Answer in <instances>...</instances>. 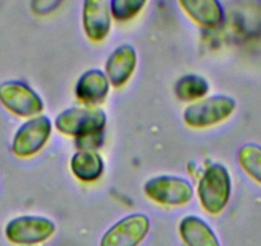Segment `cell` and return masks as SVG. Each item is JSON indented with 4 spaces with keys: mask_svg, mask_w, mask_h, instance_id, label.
I'll use <instances>...</instances> for the list:
<instances>
[{
    "mask_svg": "<svg viewBox=\"0 0 261 246\" xmlns=\"http://www.w3.org/2000/svg\"><path fill=\"white\" fill-rule=\"evenodd\" d=\"M144 192L150 200L165 207H180L192 200L193 187L188 180L178 176H158L144 185Z\"/></svg>",
    "mask_w": 261,
    "mask_h": 246,
    "instance_id": "277c9868",
    "label": "cell"
},
{
    "mask_svg": "<svg viewBox=\"0 0 261 246\" xmlns=\"http://www.w3.org/2000/svg\"><path fill=\"white\" fill-rule=\"evenodd\" d=\"M54 125L65 136L87 139L101 134L107 125V114L100 108L73 107L59 113Z\"/></svg>",
    "mask_w": 261,
    "mask_h": 246,
    "instance_id": "7a4b0ae2",
    "label": "cell"
},
{
    "mask_svg": "<svg viewBox=\"0 0 261 246\" xmlns=\"http://www.w3.org/2000/svg\"><path fill=\"white\" fill-rule=\"evenodd\" d=\"M82 24L85 34L91 41H102L112 29L110 2L86 0L82 11Z\"/></svg>",
    "mask_w": 261,
    "mask_h": 246,
    "instance_id": "9c48e42d",
    "label": "cell"
},
{
    "mask_svg": "<svg viewBox=\"0 0 261 246\" xmlns=\"http://www.w3.org/2000/svg\"><path fill=\"white\" fill-rule=\"evenodd\" d=\"M174 92L175 96L182 102H193L202 99L209 92V84L201 76L186 75L177 81Z\"/></svg>",
    "mask_w": 261,
    "mask_h": 246,
    "instance_id": "9a60e30c",
    "label": "cell"
},
{
    "mask_svg": "<svg viewBox=\"0 0 261 246\" xmlns=\"http://www.w3.org/2000/svg\"><path fill=\"white\" fill-rule=\"evenodd\" d=\"M0 104L22 118H34L44 110L41 97L23 81H6L0 85Z\"/></svg>",
    "mask_w": 261,
    "mask_h": 246,
    "instance_id": "8992f818",
    "label": "cell"
},
{
    "mask_svg": "<svg viewBox=\"0 0 261 246\" xmlns=\"http://www.w3.org/2000/svg\"><path fill=\"white\" fill-rule=\"evenodd\" d=\"M57 226L49 218L40 215H21L9 220L6 226V237L14 245L31 246L49 240Z\"/></svg>",
    "mask_w": 261,
    "mask_h": 246,
    "instance_id": "5b68a950",
    "label": "cell"
},
{
    "mask_svg": "<svg viewBox=\"0 0 261 246\" xmlns=\"http://www.w3.org/2000/svg\"><path fill=\"white\" fill-rule=\"evenodd\" d=\"M149 231V217L142 213H134L114 223L102 235L100 246H139Z\"/></svg>",
    "mask_w": 261,
    "mask_h": 246,
    "instance_id": "ba28073f",
    "label": "cell"
},
{
    "mask_svg": "<svg viewBox=\"0 0 261 246\" xmlns=\"http://www.w3.org/2000/svg\"><path fill=\"white\" fill-rule=\"evenodd\" d=\"M178 4L191 19L202 27L215 29L224 21V8L218 0H179Z\"/></svg>",
    "mask_w": 261,
    "mask_h": 246,
    "instance_id": "7c38bea8",
    "label": "cell"
},
{
    "mask_svg": "<svg viewBox=\"0 0 261 246\" xmlns=\"http://www.w3.org/2000/svg\"><path fill=\"white\" fill-rule=\"evenodd\" d=\"M71 170L77 180L94 182L99 180L104 172V160L96 150H79L71 159Z\"/></svg>",
    "mask_w": 261,
    "mask_h": 246,
    "instance_id": "5bb4252c",
    "label": "cell"
},
{
    "mask_svg": "<svg viewBox=\"0 0 261 246\" xmlns=\"http://www.w3.org/2000/svg\"><path fill=\"white\" fill-rule=\"evenodd\" d=\"M197 195L201 207L209 214L218 215L225 209L232 195V178L225 165L214 163L205 169Z\"/></svg>",
    "mask_w": 261,
    "mask_h": 246,
    "instance_id": "6da1fadb",
    "label": "cell"
},
{
    "mask_svg": "<svg viewBox=\"0 0 261 246\" xmlns=\"http://www.w3.org/2000/svg\"><path fill=\"white\" fill-rule=\"evenodd\" d=\"M145 6V0H113L110 2V13L117 21L124 22L136 17Z\"/></svg>",
    "mask_w": 261,
    "mask_h": 246,
    "instance_id": "e0dca14e",
    "label": "cell"
},
{
    "mask_svg": "<svg viewBox=\"0 0 261 246\" xmlns=\"http://www.w3.org/2000/svg\"><path fill=\"white\" fill-rule=\"evenodd\" d=\"M178 230L186 246H220L213 228L197 215L183 218Z\"/></svg>",
    "mask_w": 261,
    "mask_h": 246,
    "instance_id": "4fadbf2b",
    "label": "cell"
},
{
    "mask_svg": "<svg viewBox=\"0 0 261 246\" xmlns=\"http://www.w3.org/2000/svg\"><path fill=\"white\" fill-rule=\"evenodd\" d=\"M137 66V53L132 45H120L109 55L105 64V75L110 85L122 87L129 81Z\"/></svg>",
    "mask_w": 261,
    "mask_h": 246,
    "instance_id": "30bf717a",
    "label": "cell"
},
{
    "mask_svg": "<svg viewBox=\"0 0 261 246\" xmlns=\"http://www.w3.org/2000/svg\"><path fill=\"white\" fill-rule=\"evenodd\" d=\"M236 108L237 103L233 97L215 95L188 105L183 112V120L192 129H206L227 120Z\"/></svg>",
    "mask_w": 261,
    "mask_h": 246,
    "instance_id": "3957f363",
    "label": "cell"
},
{
    "mask_svg": "<svg viewBox=\"0 0 261 246\" xmlns=\"http://www.w3.org/2000/svg\"><path fill=\"white\" fill-rule=\"evenodd\" d=\"M237 162L241 169L261 186V145L248 142L237 153Z\"/></svg>",
    "mask_w": 261,
    "mask_h": 246,
    "instance_id": "2e32d148",
    "label": "cell"
},
{
    "mask_svg": "<svg viewBox=\"0 0 261 246\" xmlns=\"http://www.w3.org/2000/svg\"><path fill=\"white\" fill-rule=\"evenodd\" d=\"M53 123L46 115L30 118L17 130L12 141V153L18 158H31L46 145L51 136Z\"/></svg>",
    "mask_w": 261,
    "mask_h": 246,
    "instance_id": "52a82bcc",
    "label": "cell"
},
{
    "mask_svg": "<svg viewBox=\"0 0 261 246\" xmlns=\"http://www.w3.org/2000/svg\"><path fill=\"white\" fill-rule=\"evenodd\" d=\"M110 82L105 72L92 68L84 72L76 84V97L89 107L100 104L109 94Z\"/></svg>",
    "mask_w": 261,
    "mask_h": 246,
    "instance_id": "8fae6325",
    "label": "cell"
}]
</instances>
